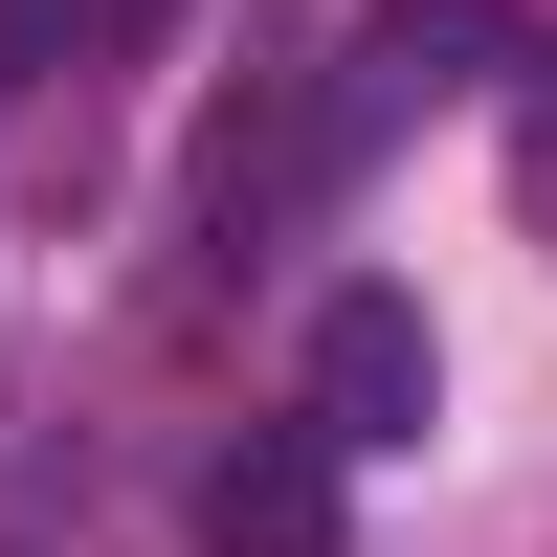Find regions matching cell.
<instances>
[{"label":"cell","instance_id":"cell-5","mask_svg":"<svg viewBox=\"0 0 557 557\" xmlns=\"http://www.w3.org/2000/svg\"><path fill=\"white\" fill-rule=\"evenodd\" d=\"M178 23V0H67V45H157Z\"/></svg>","mask_w":557,"mask_h":557},{"label":"cell","instance_id":"cell-4","mask_svg":"<svg viewBox=\"0 0 557 557\" xmlns=\"http://www.w3.org/2000/svg\"><path fill=\"white\" fill-rule=\"evenodd\" d=\"M201 535L223 557H335V446H312V424H246L201 469Z\"/></svg>","mask_w":557,"mask_h":557},{"label":"cell","instance_id":"cell-3","mask_svg":"<svg viewBox=\"0 0 557 557\" xmlns=\"http://www.w3.org/2000/svg\"><path fill=\"white\" fill-rule=\"evenodd\" d=\"M312 178H357V157H335V112H223V134H201V246L246 268L268 223L312 201Z\"/></svg>","mask_w":557,"mask_h":557},{"label":"cell","instance_id":"cell-2","mask_svg":"<svg viewBox=\"0 0 557 557\" xmlns=\"http://www.w3.org/2000/svg\"><path fill=\"white\" fill-rule=\"evenodd\" d=\"M491 67H513V0H380L312 112H335V157H380L401 112H446V89H491Z\"/></svg>","mask_w":557,"mask_h":557},{"label":"cell","instance_id":"cell-1","mask_svg":"<svg viewBox=\"0 0 557 557\" xmlns=\"http://www.w3.org/2000/svg\"><path fill=\"white\" fill-rule=\"evenodd\" d=\"M290 424L335 446V469H357V446H424V424H446V335H424V290H335V312H312V401H290Z\"/></svg>","mask_w":557,"mask_h":557}]
</instances>
